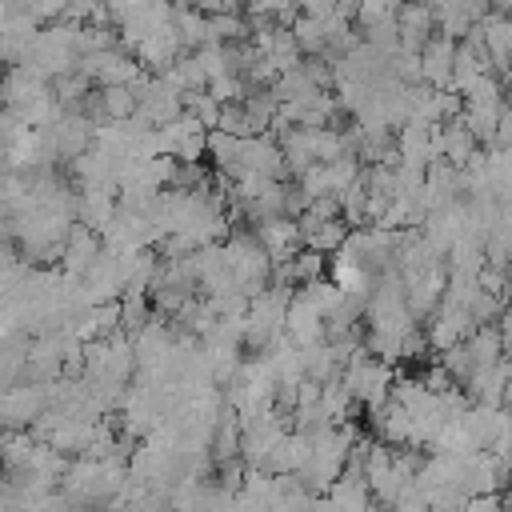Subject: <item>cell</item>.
<instances>
[{
    "mask_svg": "<svg viewBox=\"0 0 512 512\" xmlns=\"http://www.w3.org/2000/svg\"><path fill=\"white\" fill-rule=\"evenodd\" d=\"M344 384H348L352 400L372 408V412L392 400V368H388V360H380L372 352H356L344 364Z\"/></svg>",
    "mask_w": 512,
    "mask_h": 512,
    "instance_id": "6da1fadb",
    "label": "cell"
},
{
    "mask_svg": "<svg viewBox=\"0 0 512 512\" xmlns=\"http://www.w3.org/2000/svg\"><path fill=\"white\" fill-rule=\"evenodd\" d=\"M396 24H400V48H412L420 52L432 32H436V4L432 0H404V8L396 12Z\"/></svg>",
    "mask_w": 512,
    "mask_h": 512,
    "instance_id": "7a4b0ae2",
    "label": "cell"
},
{
    "mask_svg": "<svg viewBox=\"0 0 512 512\" xmlns=\"http://www.w3.org/2000/svg\"><path fill=\"white\" fill-rule=\"evenodd\" d=\"M420 64H424V84L428 88H452V68H456V40L436 32L424 48H420Z\"/></svg>",
    "mask_w": 512,
    "mask_h": 512,
    "instance_id": "3957f363",
    "label": "cell"
}]
</instances>
